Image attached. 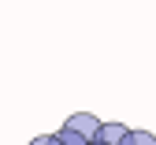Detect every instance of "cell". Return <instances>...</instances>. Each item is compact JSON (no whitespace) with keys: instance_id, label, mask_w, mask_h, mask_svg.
<instances>
[{"instance_id":"6da1fadb","label":"cell","mask_w":156,"mask_h":145,"mask_svg":"<svg viewBox=\"0 0 156 145\" xmlns=\"http://www.w3.org/2000/svg\"><path fill=\"white\" fill-rule=\"evenodd\" d=\"M63 127L78 130V134H82L86 141H97V134H101V119H97V115H89V112H74V115L63 123Z\"/></svg>"},{"instance_id":"7a4b0ae2","label":"cell","mask_w":156,"mask_h":145,"mask_svg":"<svg viewBox=\"0 0 156 145\" xmlns=\"http://www.w3.org/2000/svg\"><path fill=\"white\" fill-rule=\"evenodd\" d=\"M126 134H130L126 123H101V134H97V141H104V145H123Z\"/></svg>"},{"instance_id":"3957f363","label":"cell","mask_w":156,"mask_h":145,"mask_svg":"<svg viewBox=\"0 0 156 145\" xmlns=\"http://www.w3.org/2000/svg\"><path fill=\"white\" fill-rule=\"evenodd\" d=\"M123 145H156V134H149V130H130L123 138Z\"/></svg>"},{"instance_id":"277c9868","label":"cell","mask_w":156,"mask_h":145,"mask_svg":"<svg viewBox=\"0 0 156 145\" xmlns=\"http://www.w3.org/2000/svg\"><path fill=\"white\" fill-rule=\"evenodd\" d=\"M30 145H63V141H60V134H41V138H34Z\"/></svg>"},{"instance_id":"5b68a950","label":"cell","mask_w":156,"mask_h":145,"mask_svg":"<svg viewBox=\"0 0 156 145\" xmlns=\"http://www.w3.org/2000/svg\"><path fill=\"white\" fill-rule=\"evenodd\" d=\"M93 145H104V141H93Z\"/></svg>"}]
</instances>
